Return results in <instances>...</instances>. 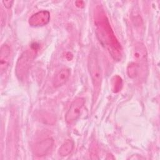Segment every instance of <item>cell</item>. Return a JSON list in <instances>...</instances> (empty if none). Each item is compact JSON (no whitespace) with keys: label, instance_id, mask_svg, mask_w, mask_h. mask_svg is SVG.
<instances>
[{"label":"cell","instance_id":"cell-1","mask_svg":"<svg viewBox=\"0 0 160 160\" xmlns=\"http://www.w3.org/2000/svg\"><path fill=\"white\" fill-rule=\"evenodd\" d=\"M88 67L94 90L99 91L102 81V71L98 56L94 51L91 52L89 55Z\"/></svg>","mask_w":160,"mask_h":160},{"label":"cell","instance_id":"cell-2","mask_svg":"<svg viewBox=\"0 0 160 160\" xmlns=\"http://www.w3.org/2000/svg\"><path fill=\"white\" fill-rule=\"evenodd\" d=\"M33 56L32 52L28 50L24 51L18 59L16 67V73L19 79H23L27 74Z\"/></svg>","mask_w":160,"mask_h":160},{"label":"cell","instance_id":"cell-3","mask_svg":"<svg viewBox=\"0 0 160 160\" xmlns=\"http://www.w3.org/2000/svg\"><path fill=\"white\" fill-rule=\"evenodd\" d=\"M84 102L85 100L82 98H78L72 102L65 116V120L67 123L72 124L78 119Z\"/></svg>","mask_w":160,"mask_h":160},{"label":"cell","instance_id":"cell-4","mask_svg":"<svg viewBox=\"0 0 160 160\" xmlns=\"http://www.w3.org/2000/svg\"><path fill=\"white\" fill-rule=\"evenodd\" d=\"M53 144L52 138H47L36 143L33 148L34 154L38 157L46 156L52 149Z\"/></svg>","mask_w":160,"mask_h":160},{"label":"cell","instance_id":"cell-5","mask_svg":"<svg viewBox=\"0 0 160 160\" xmlns=\"http://www.w3.org/2000/svg\"><path fill=\"white\" fill-rule=\"evenodd\" d=\"M50 20V14L48 11H41L33 14L29 19L32 26H42L47 24Z\"/></svg>","mask_w":160,"mask_h":160},{"label":"cell","instance_id":"cell-6","mask_svg":"<svg viewBox=\"0 0 160 160\" xmlns=\"http://www.w3.org/2000/svg\"><path fill=\"white\" fill-rule=\"evenodd\" d=\"M11 58V49L8 45L4 44L2 45L0 51V71L2 74L7 69Z\"/></svg>","mask_w":160,"mask_h":160},{"label":"cell","instance_id":"cell-7","mask_svg":"<svg viewBox=\"0 0 160 160\" xmlns=\"http://www.w3.org/2000/svg\"><path fill=\"white\" fill-rule=\"evenodd\" d=\"M71 74V71L68 68H62L58 71L52 79V84L55 88H59L64 85L68 80Z\"/></svg>","mask_w":160,"mask_h":160},{"label":"cell","instance_id":"cell-8","mask_svg":"<svg viewBox=\"0 0 160 160\" xmlns=\"http://www.w3.org/2000/svg\"><path fill=\"white\" fill-rule=\"evenodd\" d=\"M147 52L145 46L141 42L134 44L132 50V59L136 62H142L146 59Z\"/></svg>","mask_w":160,"mask_h":160},{"label":"cell","instance_id":"cell-9","mask_svg":"<svg viewBox=\"0 0 160 160\" xmlns=\"http://www.w3.org/2000/svg\"><path fill=\"white\" fill-rule=\"evenodd\" d=\"M74 148V142L72 139H66L61 146L58 150V154L61 156H66L72 151Z\"/></svg>","mask_w":160,"mask_h":160},{"label":"cell","instance_id":"cell-10","mask_svg":"<svg viewBox=\"0 0 160 160\" xmlns=\"http://www.w3.org/2000/svg\"><path fill=\"white\" fill-rule=\"evenodd\" d=\"M138 66L135 64H131L128 68V73L129 77L134 78L138 74Z\"/></svg>","mask_w":160,"mask_h":160},{"label":"cell","instance_id":"cell-11","mask_svg":"<svg viewBox=\"0 0 160 160\" xmlns=\"http://www.w3.org/2000/svg\"><path fill=\"white\" fill-rule=\"evenodd\" d=\"M13 1H3L2 3L4 4V6L6 8H10L13 3Z\"/></svg>","mask_w":160,"mask_h":160}]
</instances>
